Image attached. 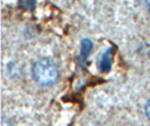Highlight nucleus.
<instances>
[{
    "label": "nucleus",
    "mask_w": 150,
    "mask_h": 126,
    "mask_svg": "<svg viewBox=\"0 0 150 126\" xmlns=\"http://www.w3.org/2000/svg\"><path fill=\"white\" fill-rule=\"evenodd\" d=\"M33 77L40 84L51 86L57 81L59 71L58 68L49 59H41L36 61L32 69Z\"/></svg>",
    "instance_id": "1"
},
{
    "label": "nucleus",
    "mask_w": 150,
    "mask_h": 126,
    "mask_svg": "<svg viewBox=\"0 0 150 126\" xmlns=\"http://www.w3.org/2000/svg\"><path fill=\"white\" fill-rule=\"evenodd\" d=\"M111 63H112V50L110 49V50H106V52L103 54L100 62H99V69L103 72H106L110 70Z\"/></svg>",
    "instance_id": "2"
},
{
    "label": "nucleus",
    "mask_w": 150,
    "mask_h": 126,
    "mask_svg": "<svg viewBox=\"0 0 150 126\" xmlns=\"http://www.w3.org/2000/svg\"><path fill=\"white\" fill-rule=\"evenodd\" d=\"M91 46H93V43L89 39H87V38L83 39V42H81V58L86 59L88 56V54L91 51Z\"/></svg>",
    "instance_id": "3"
},
{
    "label": "nucleus",
    "mask_w": 150,
    "mask_h": 126,
    "mask_svg": "<svg viewBox=\"0 0 150 126\" xmlns=\"http://www.w3.org/2000/svg\"><path fill=\"white\" fill-rule=\"evenodd\" d=\"M146 114H147L148 118L150 119V100L147 103V105H146Z\"/></svg>",
    "instance_id": "4"
}]
</instances>
